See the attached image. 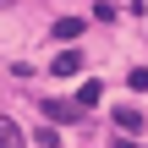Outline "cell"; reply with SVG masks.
I'll use <instances>...</instances> for the list:
<instances>
[{
    "label": "cell",
    "mask_w": 148,
    "mask_h": 148,
    "mask_svg": "<svg viewBox=\"0 0 148 148\" xmlns=\"http://www.w3.org/2000/svg\"><path fill=\"white\" fill-rule=\"evenodd\" d=\"M44 115L49 121H77V99H44Z\"/></svg>",
    "instance_id": "obj_1"
},
{
    "label": "cell",
    "mask_w": 148,
    "mask_h": 148,
    "mask_svg": "<svg viewBox=\"0 0 148 148\" xmlns=\"http://www.w3.org/2000/svg\"><path fill=\"white\" fill-rule=\"evenodd\" d=\"M77 71H82V55L77 49H60L55 55V77H77Z\"/></svg>",
    "instance_id": "obj_2"
},
{
    "label": "cell",
    "mask_w": 148,
    "mask_h": 148,
    "mask_svg": "<svg viewBox=\"0 0 148 148\" xmlns=\"http://www.w3.org/2000/svg\"><path fill=\"white\" fill-rule=\"evenodd\" d=\"M115 126H121V132L132 137V132H137V126H148V121L137 115V110H132V104H121V110H115Z\"/></svg>",
    "instance_id": "obj_3"
},
{
    "label": "cell",
    "mask_w": 148,
    "mask_h": 148,
    "mask_svg": "<svg viewBox=\"0 0 148 148\" xmlns=\"http://www.w3.org/2000/svg\"><path fill=\"white\" fill-rule=\"evenodd\" d=\"M0 148H27V137L16 132V121H5V115H0Z\"/></svg>",
    "instance_id": "obj_4"
},
{
    "label": "cell",
    "mask_w": 148,
    "mask_h": 148,
    "mask_svg": "<svg viewBox=\"0 0 148 148\" xmlns=\"http://www.w3.org/2000/svg\"><path fill=\"white\" fill-rule=\"evenodd\" d=\"M49 33H55V38H60V44H71V38H77V33H82V22H77V16H60V22H55V27H49Z\"/></svg>",
    "instance_id": "obj_5"
},
{
    "label": "cell",
    "mask_w": 148,
    "mask_h": 148,
    "mask_svg": "<svg viewBox=\"0 0 148 148\" xmlns=\"http://www.w3.org/2000/svg\"><path fill=\"white\" fill-rule=\"evenodd\" d=\"M99 93H104L99 82H82V88H77V110H93V104H99Z\"/></svg>",
    "instance_id": "obj_6"
},
{
    "label": "cell",
    "mask_w": 148,
    "mask_h": 148,
    "mask_svg": "<svg viewBox=\"0 0 148 148\" xmlns=\"http://www.w3.org/2000/svg\"><path fill=\"white\" fill-rule=\"evenodd\" d=\"M33 143H38V148H60V132H55V126H38V137H33Z\"/></svg>",
    "instance_id": "obj_7"
},
{
    "label": "cell",
    "mask_w": 148,
    "mask_h": 148,
    "mask_svg": "<svg viewBox=\"0 0 148 148\" xmlns=\"http://www.w3.org/2000/svg\"><path fill=\"white\" fill-rule=\"evenodd\" d=\"M126 82H132V88H137V93H143V88H148V66H137V71H132V77H126Z\"/></svg>",
    "instance_id": "obj_8"
},
{
    "label": "cell",
    "mask_w": 148,
    "mask_h": 148,
    "mask_svg": "<svg viewBox=\"0 0 148 148\" xmlns=\"http://www.w3.org/2000/svg\"><path fill=\"white\" fill-rule=\"evenodd\" d=\"M115 148H143V143H132V137H121V143H115Z\"/></svg>",
    "instance_id": "obj_9"
},
{
    "label": "cell",
    "mask_w": 148,
    "mask_h": 148,
    "mask_svg": "<svg viewBox=\"0 0 148 148\" xmlns=\"http://www.w3.org/2000/svg\"><path fill=\"white\" fill-rule=\"evenodd\" d=\"M0 5H11V0H0Z\"/></svg>",
    "instance_id": "obj_10"
}]
</instances>
